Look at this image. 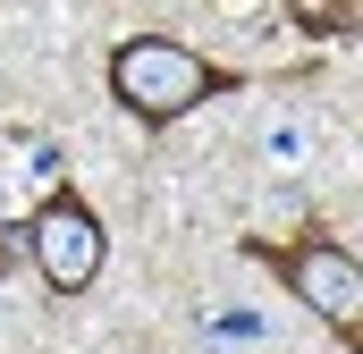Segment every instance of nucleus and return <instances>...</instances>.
Segmentation results:
<instances>
[{
	"label": "nucleus",
	"mask_w": 363,
	"mask_h": 354,
	"mask_svg": "<svg viewBox=\"0 0 363 354\" xmlns=\"http://www.w3.org/2000/svg\"><path fill=\"white\" fill-rule=\"evenodd\" d=\"M110 93L118 110H135L144 127H178L186 110H203L211 93H237V68H211L178 34H127L110 51Z\"/></svg>",
	"instance_id": "1"
},
{
	"label": "nucleus",
	"mask_w": 363,
	"mask_h": 354,
	"mask_svg": "<svg viewBox=\"0 0 363 354\" xmlns=\"http://www.w3.org/2000/svg\"><path fill=\"white\" fill-rule=\"evenodd\" d=\"M245 253L271 262L279 278L304 295V312H321V321L363 354V262L347 245H330V236H304V245H262V236H245Z\"/></svg>",
	"instance_id": "2"
},
{
	"label": "nucleus",
	"mask_w": 363,
	"mask_h": 354,
	"mask_svg": "<svg viewBox=\"0 0 363 354\" xmlns=\"http://www.w3.org/2000/svg\"><path fill=\"white\" fill-rule=\"evenodd\" d=\"M26 253H34V270H43L60 295H85L93 278H101V219H93V202L51 194V202L26 219Z\"/></svg>",
	"instance_id": "3"
},
{
	"label": "nucleus",
	"mask_w": 363,
	"mask_h": 354,
	"mask_svg": "<svg viewBox=\"0 0 363 354\" xmlns=\"http://www.w3.org/2000/svg\"><path fill=\"white\" fill-rule=\"evenodd\" d=\"M287 17H296V25H304V34H330V42H338V34H355V25H363L355 8H330V0H296V8H287Z\"/></svg>",
	"instance_id": "4"
}]
</instances>
